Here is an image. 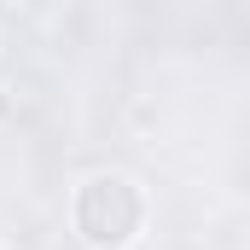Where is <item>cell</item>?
<instances>
[{
    "label": "cell",
    "instance_id": "obj_1",
    "mask_svg": "<svg viewBox=\"0 0 250 250\" xmlns=\"http://www.w3.org/2000/svg\"><path fill=\"white\" fill-rule=\"evenodd\" d=\"M70 227L87 250H128L146 233V192L123 169H93L70 198Z\"/></svg>",
    "mask_w": 250,
    "mask_h": 250
}]
</instances>
